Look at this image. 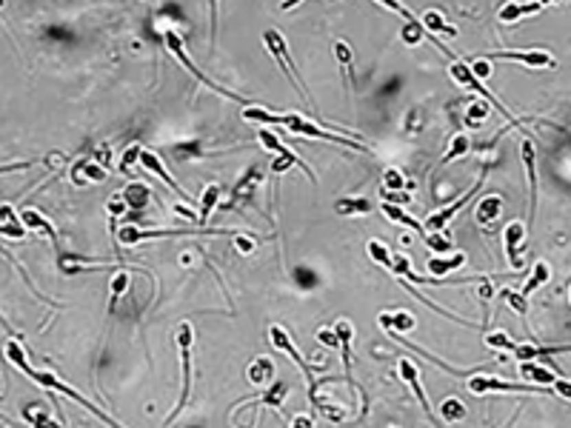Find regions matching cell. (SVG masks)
I'll use <instances>...</instances> for the list:
<instances>
[{
	"label": "cell",
	"mask_w": 571,
	"mask_h": 428,
	"mask_svg": "<svg viewBox=\"0 0 571 428\" xmlns=\"http://www.w3.org/2000/svg\"><path fill=\"white\" fill-rule=\"evenodd\" d=\"M243 120L260 123V126H286V131L303 134V138L329 140V143H337V146L354 149V151H369L360 138H346V134H340V131H326V129H320L317 123H312V120H306V118H300V114H272V111H266L263 106L249 103V106L243 109Z\"/></svg>",
	"instance_id": "obj_1"
},
{
	"label": "cell",
	"mask_w": 571,
	"mask_h": 428,
	"mask_svg": "<svg viewBox=\"0 0 571 428\" xmlns=\"http://www.w3.org/2000/svg\"><path fill=\"white\" fill-rule=\"evenodd\" d=\"M192 343H195V332L192 323H180L177 325V348H180V365H183V392H180V403L177 408L166 417V425H171L177 420V414L186 408L188 403V392H192Z\"/></svg>",
	"instance_id": "obj_2"
},
{
	"label": "cell",
	"mask_w": 571,
	"mask_h": 428,
	"mask_svg": "<svg viewBox=\"0 0 571 428\" xmlns=\"http://www.w3.org/2000/svg\"><path fill=\"white\" fill-rule=\"evenodd\" d=\"M449 72H451V81H454V83H460V86H466V89H471V92H477V94L483 97V100H486L488 106H494V109H497V111L503 114V118H506L511 126H520V123H523L520 118H511V114L506 111V106H503V103H500L497 97H494V94H491V92H488L483 83H480V77L471 72V66H468V63H463V61H457V57H454V61H451V69H449Z\"/></svg>",
	"instance_id": "obj_3"
},
{
	"label": "cell",
	"mask_w": 571,
	"mask_h": 428,
	"mask_svg": "<svg viewBox=\"0 0 571 428\" xmlns=\"http://www.w3.org/2000/svg\"><path fill=\"white\" fill-rule=\"evenodd\" d=\"M468 392L471 394H491V392H523V394H548V385H526V383H508L500 377H488V374H474L468 377Z\"/></svg>",
	"instance_id": "obj_4"
},
{
	"label": "cell",
	"mask_w": 571,
	"mask_h": 428,
	"mask_svg": "<svg viewBox=\"0 0 571 428\" xmlns=\"http://www.w3.org/2000/svg\"><path fill=\"white\" fill-rule=\"evenodd\" d=\"M263 41H266V46H269V52H272V57L277 61V66H280V72L289 77V83H292V89L303 97V100H309V94L303 92V86H300V74L294 72V63H292V54H289V46H286V37L277 32V29H269L263 34Z\"/></svg>",
	"instance_id": "obj_5"
},
{
	"label": "cell",
	"mask_w": 571,
	"mask_h": 428,
	"mask_svg": "<svg viewBox=\"0 0 571 428\" xmlns=\"http://www.w3.org/2000/svg\"><path fill=\"white\" fill-rule=\"evenodd\" d=\"M163 37H166V46H169V52L177 57V63H180L186 72H192V74L197 77L200 83H206V86L212 89V92H217V94L228 97V100H235V103H240V106H249V103H246L240 94H235V92H228V89H223V86H217V83H212V81H208V77H206V74H203V72H200V69H197L192 61H188V54H186V49H183V41H180V34H177V32H166Z\"/></svg>",
	"instance_id": "obj_6"
},
{
	"label": "cell",
	"mask_w": 571,
	"mask_h": 428,
	"mask_svg": "<svg viewBox=\"0 0 571 428\" xmlns=\"http://www.w3.org/2000/svg\"><path fill=\"white\" fill-rule=\"evenodd\" d=\"M269 340H272V345L277 348V352H286V354H289V357L300 365L303 377H306V383H309L312 403L317 405V403H320V397H317V380H314V374H312V365H309V363H306V357H303V354L297 352V348H294V343H292L289 332H286V328H280V325H272V328H269Z\"/></svg>",
	"instance_id": "obj_7"
},
{
	"label": "cell",
	"mask_w": 571,
	"mask_h": 428,
	"mask_svg": "<svg viewBox=\"0 0 571 428\" xmlns=\"http://www.w3.org/2000/svg\"><path fill=\"white\" fill-rule=\"evenodd\" d=\"M186 235H232L228 228H206V226H200L197 231H192V228H186V231H163V228H138V226H123L120 228V243H126V246H135V243H140V240H158V237H186Z\"/></svg>",
	"instance_id": "obj_8"
},
{
	"label": "cell",
	"mask_w": 571,
	"mask_h": 428,
	"mask_svg": "<svg viewBox=\"0 0 571 428\" xmlns=\"http://www.w3.org/2000/svg\"><path fill=\"white\" fill-rule=\"evenodd\" d=\"M32 380H34L37 385H43V388H52V392H57V394H66L69 400H74V403H80V405L86 408V411H91L94 417H98V420H103L106 425H118V422H114V420H111L109 414H103V411H100V408H94V405H91V403H89V400H86V397L80 394V392H74V388H72V385H66L63 380H57L54 374H49V372H34V374H32Z\"/></svg>",
	"instance_id": "obj_9"
},
{
	"label": "cell",
	"mask_w": 571,
	"mask_h": 428,
	"mask_svg": "<svg viewBox=\"0 0 571 428\" xmlns=\"http://www.w3.org/2000/svg\"><path fill=\"white\" fill-rule=\"evenodd\" d=\"M486 61H508V63H523V66H531V69H554L557 61L551 52H543V49H528V52H488L483 54Z\"/></svg>",
	"instance_id": "obj_10"
},
{
	"label": "cell",
	"mask_w": 571,
	"mask_h": 428,
	"mask_svg": "<svg viewBox=\"0 0 571 428\" xmlns=\"http://www.w3.org/2000/svg\"><path fill=\"white\" fill-rule=\"evenodd\" d=\"M483 180H486V171H480V178H477V183H474V186H471V189H468L466 194H460V197H457L454 203H449L446 208H440V211H434V214H431V217H429V220L423 223V226H426V235H429V231H443V228H446V223H449V220L454 217V214H457V211H460V208H463V206H466V203H468V200L474 197V194H477V191L483 189Z\"/></svg>",
	"instance_id": "obj_11"
},
{
	"label": "cell",
	"mask_w": 571,
	"mask_h": 428,
	"mask_svg": "<svg viewBox=\"0 0 571 428\" xmlns=\"http://www.w3.org/2000/svg\"><path fill=\"white\" fill-rule=\"evenodd\" d=\"M523 151V166H526V180H528V228L537 217V151L531 140L520 143Z\"/></svg>",
	"instance_id": "obj_12"
},
{
	"label": "cell",
	"mask_w": 571,
	"mask_h": 428,
	"mask_svg": "<svg viewBox=\"0 0 571 428\" xmlns=\"http://www.w3.org/2000/svg\"><path fill=\"white\" fill-rule=\"evenodd\" d=\"M397 368H400V377H403V380H406V385H409V388H411V392H414V397H417V400H420V405H423V411H426L429 422H431V425H437V422H440V420H437V417H434V411H431V405H429V397H426V388H423V383H420V368H417V365H414V363H411L409 357H400V365H397Z\"/></svg>",
	"instance_id": "obj_13"
},
{
	"label": "cell",
	"mask_w": 571,
	"mask_h": 428,
	"mask_svg": "<svg viewBox=\"0 0 571 428\" xmlns=\"http://www.w3.org/2000/svg\"><path fill=\"white\" fill-rule=\"evenodd\" d=\"M526 231H528V226H523V223H517V220L508 223L506 231H503V246H506V255H508V263H511L514 271H523V268H526L523 260H520V248H523Z\"/></svg>",
	"instance_id": "obj_14"
},
{
	"label": "cell",
	"mask_w": 571,
	"mask_h": 428,
	"mask_svg": "<svg viewBox=\"0 0 571 428\" xmlns=\"http://www.w3.org/2000/svg\"><path fill=\"white\" fill-rule=\"evenodd\" d=\"M140 166H146L151 174H158V178H160V180H163V183H166L171 191H175L177 197H183V200H192V197H188V194H186V191L177 186V180L171 178V174L163 169V163H160V158H158L155 151H146V149H140Z\"/></svg>",
	"instance_id": "obj_15"
},
{
	"label": "cell",
	"mask_w": 571,
	"mask_h": 428,
	"mask_svg": "<svg viewBox=\"0 0 571 428\" xmlns=\"http://www.w3.org/2000/svg\"><path fill=\"white\" fill-rule=\"evenodd\" d=\"M500 211H503V197H500V194H486V197L477 203L474 220L480 223V228H488L494 220L500 217Z\"/></svg>",
	"instance_id": "obj_16"
},
{
	"label": "cell",
	"mask_w": 571,
	"mask_h": 428,
	"mask_svg": "<svg viewBox=\"0 0 571 428\" xmlns=\"http://www.w3.org/2000/svg\"><path fill=\"white\" fill-rule=\"evenodd\" d=\"M334 332L340 337V352H343V368H346V380L354 385V380H352V337H354V328H352L349 320H340L334 325Z\"/></svg>",
	"instance_id": "obj_17"
},
{
	"label": "cell",
	"mask_w": 571,
	"mask_h": 428,
	"mask_svg": "<svg viewBox=\"0 0 571 428\" xmlns=\"http://www.w3.org/2000/svg\"><path fill=\"white\" fill-rule=\"evenodd\" d=\"M571 352V345H535V343H526V345H514V357L517 360H537V357H546V354H565Z\"/></svg>",
	"instance_id": "obj_18"
},
{
	"label": "cell",
	"mask_w": 571,
	"mask_h": 428,
	"mask_svg": "<svg viewBox=\"0 0 571 428\" xmlns=\"http://www.w3.org/2000/svg\"><path fill=\"white\" fill-rule=\"evenodd\" d=\"M23 231H26V226L21 220V214H14L12 206H0V235L23 240Z\"/></svg>",
	"instance_id": "obj_19"
},
{
	"label": "cell",
	"mask_w": 571,
	"mask_h": 428,
	"mask_svg": "<svg viewBox=\"0 0 571 428\" xmlns=\"http://www.w3.org/2000/svg\"><path fill=\"white\" fill-rule=\"evenodd\" d=\"M252 385H269L274 380V363L269 357H255L249 363V372H246Z\"/></svg>",
	"instance_id": "obj_20"
},
{
	"label": "cell",
	"mask_w": 571,
	"mask_h": 428,
	"mask_svg": "<svg viewBox=\"0 0 571 428\" xmlns=\"http://www.w3.org/2000/svg\"><path fill=\"white\" fill-rule=\"evenodd\" d=\"M520 374L526 380H531L535 385H548V388L554 385V380H557V374L551 372V368H543L535 360H520Z\"/></svg>",
	"instance_id": "obj_21"
},
{
	"label": "cell",
	"mask_w": 571,
	"mask_h": 428,
	"mask_svg": "<svg viewBox=\"0 0 571 428\" xmlns=\"http://www.w3.org/2000/svg\"><path fill=\"white\" fill-rule=\"evenodd\" d=\"M21 220H23V226H26V231H37V235H46L49 240H54V243H57V231L52 228V223L43 217L41 211H34V208H23V211H21Z\"/></svg>",
	"instance_id": "obj_22"
},
{
	"label": "cell",
	"mask_w": 571,
	"mask_h": 428,
	"mask_svg": "<svg viewBox=\"0 0 571 428\" xmlns=\"http://www.w3.org/2000/svg\"><path fill=\"white\" fill-rule=\"evenodd\" d=\"M260 180H263V174H260V169H257V166L246 171L243 178H240V183L235 186V191H232V197H235L232 203H240V200L246 203V200H252V194H255V189L260 186Z\"/></svg>",
	"instance_id": "obj_23"
},
{
	"label": "cell",
	"mask_w": 571,
	"mask_h": 428,
	"mask_svg": "<svg viewBox=\"0 0 571 428\" xmlns=\"http://www.w3.org/2000/svg\"><path fill=\"white\" fill-rule=\"evenodd\" d=\"M535 12H540L537 0H531V3H526V0H511L508 6L500 9V21L503 23H514V21H520V17H526V14H535Z\"/></svg>",
	"instance_id": "obj_24"
},
{
	"label": "cell",
	"mask_w": 571,
	"mask_h": 428,
	"mask_svg": "<svg viewBox=\"0 0 571 428\" xmlns=\"http://www.w3.org/2000/svg\"><path fill=\"white\" fill-rule=\"evenodd\" d=\"M334 211L340 217H352V214H369L374 211V203L366 197H340L334 200Z\"/></svg>",
	"instance_id": "obj_25"
},
{
	"label": "cell",
	"mask_w": 571,
	"mask_h": 428,
	"mask_svg": "<svg viewBox=\"0 0 571 428\" xmlns=\"http://www.w3.org/2000/svg\"><path fill=\"white\" fill-rule=\"evenodd\" d=\"M380 325L386 328V332H400V334H406V332H411V328L417 325L414 323V317L409 314V311H394V314H380Z\"/></svg>",
	"instance_id": "obj_26"
},
{
	"label": "cell",
	"mask_w": 571,
	"mask_h": 428,
	"mask_svg": "<svg viewBox=\"0 0 571 428\" xmlns=\"http://www.w3.org/2000/svg\"><path fill=\"white\" fill-rule=\"evenodd\" d=\"M120 194H123L126 206H129V208H135V211L146 208V206H149V197H151L149 186H143V183H129V186H126Z\"/></svg>",
	"instance_id": "obj_27"
},
{
	"label": "cell",
	"mask_w": 571,
	"mask_h": 428,
	"mask_svg": "<svg viewBox=\"0 0 571 428\" xmlns=\"http://www.w3.org/2000/svg\"><path fill=\"white\" fill-rule=\"evenodd\" d=\"M400 37H403V43H406V46H417L420 41H426L429 32H426V26H423L420 17H409V21H403Z\"/></svg>",
	"instance_id": "obj_28"
},
{
	"label": "cell",
	"mask_w": 571,
	"mask_h": 428,
	"mask_svg": "<svg viewBox=\"0 0 571 428\" xmlns=\"http://www.w3.org/2000/svg\"><path fill=\"white\" fill-rule=\"evenodd\" d=\"M548 277H551V268H548V263H546V260H537L535 271H531V277L523 283V288H520V291H523L526 297H531L537 288H543V286L548 283Z\"/></svg>",
	"instance_id": "obj_29"
},
{
	"label": "cell",
	"mask_w": 571,
	"mask_h": 428,
	"mask_svg": "<svg viewBox=\"0 0 571 428\" xmlns=\"http://www.w3.org/2000/svg\"><path fill=\"white\" fill-rule=\"evenodd\" d=\"M383 214L389 220H394V223H403V226H409V228H414L417 235H426V226L420 223V220H414L411 214H406L403 208H400L397 203H383Z\"/></svg>",
	"instance_id": "obj_30"
},
{
	"label": "cell",
	"mask_w": 571,
	"mask_h": 428,
	"mask_svg": "<svg viewBox=\"0 0 571 428\" xmlns=\"http://www.w3.org/2000/svg\"><path fill=\"white\" fill-rule=\"evenodd\" d=\"M423 26H426V32L429 34H449V37H454L457 34V29L454 26H449L446 21H443V14L440 12H434V9H429V12H423Z\"/></svg>",
	"instance_id": "obj_31"
},
{
	"label": "cell",
	"mask_w": 571,
	"mask_h": 428,
	"mask_svg": "<svg viewBox=\"0 0 571 428\" xmlns=\"http://www.w3.org/2000/svg\"><path fill=\"white\" fill-rule=\"evenodd\" d=\"M286 394H289V383H283V380H272V383H269V388L263 392L260 403H269L272 408H277V411L283 414V400H286Z\"/></svg>",
	"instance_id": "obj_32"
},
{
	"label": "cell",
	"mask_w": 571,
	"mask_h": 428,
	"mask_svg": "<svg viewBox=\"0 0 571 428\" xmlns=\"http://www.w3.org/2000/svg\"><path fill=\"white\" fill-rule=\"evenodd\" d=\"M217 197H220V186L217 183H208L206 189H203V200H200V214H197V223L200 226H206V220L212 217V211H215V206H217Z\"/></svg>",
	"instance_id": "obj_33"
},
{
	"label": "cell",
	"mask_w": 571,
	"mask_h": 428,
	"mask_svg": "<svg viewBox=\"0 0 571 428\" xmlns=\"http://www.w3.org/2000/svg\"><path fill=\"white\" fill-rule=\"evenodd\" d=\"M468 149H471V140H468V134L457 131L454 138H451V146H449V151H446V158H443V166H449V163H454V160L466 158V154H468Z\"/></svg>",
	"instance_id": "obj_34"
},
{
	"label": "cell",
	"mask_w": 571,
	"mask_h": 428,
	"mask_svg": "<svg viewBox=\"0 0 571 428\" xmlns=\"http://www.w3.org/2000/svg\"><path fill=\"white\" fill-rule=\"evenodd\" d=\"M6 357H9V363H14L17 368H21V372L26 374V377H32L34 374V368L26 363V352H23V345H21V340H9L6 343Z\"/></svg>",
	"instance_id": "obj_35"
},
{
	"label": "cell",
	"mask_w": 571,
	"mask_h": 428,
	"mask_svg": "<svg viewBox=\"0 0 571 428\" xmlns=\"http://www.w3.org/2000/svg\"><path fill=\"white\" fill-rule=\"evenodd\" d=\"M463 263H466V257H463V255H454V257H449V260H446V257H434V260L429 263V271H431L434 277H440V280H443V277L449 275V271L460 268Z\"/></svg>",
	"instance_id": "obj_36"
},
{
	"label": "cell",
	"mask_w": 571,
	"mask_h": 428,
	"mask_svg": "<svg viewBox=\"0 0 571 428\" xmlns=\"http://www.w3.org/2000/svg\"><path fill=\"white\" fill-rule=\"evenodd\" d=\"M440 417L446 422H460V420H466V405L457 400V397H446L440 403Z\"/></svg>",
	"instance_id": "obj_37"
},
{
	"label": "cell",
	"mask_w": 571,
	"mask_h": 428,
	"mask_svg": "<svg viewBox=\"0 0 571 428\" xmlns=\"http://www.w3.org/2000/svg\"><path fill=\"white\" fill-rule=\"evenodd\" d=\"M334 54H337V61H340L343 72H346V83L352 86V83H354V54H352V49L343 43V41H337V43H334Z\"/></svg>",
	"instance_id": "obj_38"
},
{
	"label": "cell",
	"mask_w": 571,
	"mask_h": 428,
	"mask_svg": "<svg viewBox=\"0 0 571 428\" xmlns=\"http://www.w3.org/2000/svg\"><path fill=\"white\" fill-rule=\"evenodd\" d=\"M80 174H86L91 183H100V180H106V166H98L91 160H80L78 166H74V183L80 180Z\"/></svg>",
	"instance_id": "obj_39"
},
{
	"label": "cell",
	"mask_w": 571,
	"mask_h": 428,
	"mask_svg": "<svg viewBox=\"0 0 571 428\" xmlns=\"http://www.w3.org/2000/svg\"><path fill=\"white\" fill-rule=\"evenodd\" d=\"M129 288V271H118V275L111 277V300H109V314H114V308H118V300L126 295Z\"/></svg>",
	"instance_id": "obj_40"
},
{
	"label": "cell",
	"mask_w": 571,
	"mask_h": 428,
	"mask_svg": "<svg viewBox=\"0 0 571 428\" xmlns=\"http://www.w3.org/2000/svg\"><path fill=\"white\" fill-rule=\"evenodd\" d=\"M500 297L511 306V311H517L520 317H526V311H528V297L523 295V291H514V288H503L500 291Z\"/></svg>",
	"instance_id": "obj_41"
},
{
	"label": "cell",
	"mask_w": 571,
	"mask_h": 428,
	"mask_svg": "<svg viewBox=\"0 0 571 428\" xmlns=\"http://www.w3.org/2000/svg\"><path fill=\"white\" fill-rule=\"evenodd\" d=\"M486 345L494 348V352H514V345H517V343H514L506 332H488L486 334Z\"/></svg>",
	"instance_id": "obj_42"
},
{
	"label": "cell",
	"mask_w": 571,
	"mask_h": 428,
	"mask_svg": "<svg viewBox=\"0 0 571 428\" xmlns=\"http://www.w3.org/2000/svg\"><path fill=\"white\" fill-rule=\"evenodd\" d=\"M366 248H369V257L377 263V266H383V268H389V263H391V251L380 243V240H369L366 243Z\"/></svg>",
	"instance_id": "obj_43"
},
{
	"label": "cell",
	"mask_w": 571,
	"mask_h": 428,
	"mask_svg": "<svg viewBox=\"0 0 571 428\" xmlns=\"http://www.w3.org/2000/svg\"><path fill=\"white\" fill-rule=\"evenodd\" d=\"M426 246L434 251V255H446V251L454 248V243L449 240V235H443V231H429V240Z\"/></svg>",
	"instance_id": "obj_44"
},
{
	"label": "cell",
	"mask_w": 571,
	"mask_h": 428,
	"mask_svg": "<svg viewBox=\"0 0 571 428\" xmlns=\"http://www.w3.org/2000/svg\"><path fill=\"white\" fill-rule=\"evenodd\" d=\"M403 186H406L403 171H397V169H386V174H383V189H389V191H400Z\"/></svg>",
	"instance_id": "obj_45"
},
{
	"label": "cell",
	"mask_w": 571,
	"mask_h": 428,
	"mask_svg": "<svg viewBox=\"0 0 571 428\" xmlns=\"http://www.w3.org/2000/svg\"><path fill=\"white\" fill-rule=\"evenodd\" d=\"M486 114H488V106L486 103H471L468 111H466V123L468 126H480L486 120Z\"/></svg>",
	"instance_id": "obj_46"
},
{
	"label": "cell",
	"mask_w": 571,
	"mask_h": 428,
	"mask_svg": "<svg viewBox=\"0 0 571 428\" xmlns=\"http://www.w3.org/2000/svg\"><path fill=\"white\" fill-rule=\"evenodd\" d=\"M383 200H386V203H397V206H409V203H411V194H406V191H389V189H383Z\"/></svg>",
	"instance_id": "obj_47"
},
{
	"label": "cell",
	"mask_w": 571,
	"mask_h": 428,
	"mask_svg": "<svg viewBox=\"0 0 571 428\" xmlns=\"http://www.w3.org/2000/svg\"><path fill=\"white\" fill-rule=\"evenodd\" d=\"M317 340H320L323 345H329V348H337V345H340V337H337L334 328H320V332H317Z\"/></svg>",
	"instance_id": "obj_48"
},
{
	"label": "cell",
	"mask_w": 571,
	"mask_h": 428,
	"mask_svg": "<svg viewBox=\"0 0 571 428\" xmlns=\"http://www.w3.org/2000/svg\"><path fill=\"white\" fill-rule=\"evenodd\" d=\"M135 160H140V146H131V149L123 151V158H120V171L131 169V163H135Z\"/></svg>",
	"instance_id": "obj_49"
},
{
	"label": "cell",
	"mask_w": 571,
	"mask_h": 428,
	"mask_svg": "<svg viewBox=\"0 0 571 428\" xmlns=\"http://www.w3.org/2000/svg\"><path fill=\"white\" fill-rule=\"evenodd\" d=\"M380 6H386V9H391V12H397V14H403V21H409V17H414L403 3H400V0H377Z\"/></svg>",
	"instance_id": "obj_50"
},
{
	"label": "cell",
	"mask_w": 571,
	"mask_h": 428,
	"mask_svg": "<svg viewBox=\"0 0 571 428\" xmlns=\"http://www.w3.org/2000/svg\"><path fill=\"white\" fill-rule=\"evenodd\" d=\"M23 417H26L29 422H41V425H49V422H52V420H49L43 411H37V408H26V411H23Z\"/></svg>",
	"instance_id": "obj_51"
},
{
	"label": "cell",
	"mask_w": 571,
	"mask_h": 428,
	"mask_svg": "<svg viewBox=\"0 0 571 428\" xmlns=\"http://www.w3.org/2000/svg\"><path fill=\"white\" fill-rule=\"evenodd\" d=\"M471 72L477 74V77H486L491 72V66L486 63V57H474V61H471Z\"/></svg>",
	"instance_id": "obj_52"
},
{
	"label": "cell",
	"mask_w": 571,
	"mask_h": 428,
	"mask_svg": "<svg viewBox=\"0 0 571 428\" xmlns=\"http://www.w3.org/2000/svg\"><path fill=\"white\" fill-rule=\"evenodd\" d=\"M551 388H554V392H557L560 397H568V400H571V383H568V380L557 377V380H554V385H551Z\"/></svg>",
	"instance_id": "obj_53"
},
{
	"label": "cell",
	"mask_w": 571,
	"mask_h": 428,
	"mask_svg": "<svg viewBox=\"0 0 571 428\" xmlns=\"http://www.w3.org/2000/svg\"><path fill=\"white\" fill-rule=\"evenodd\" d=\"M235 246H237V251H243V255H249V251H255L252 237H243V235H237V237H235Z\"/></svg>",
	"instance_id": "obj_54"
},
{
	"label": "cell",
	"mask_w": 571,
	"mask_h": 428,
	"mask_svg": "<svg viewBox=\"0 0 571 428\" xmlns=\"http://www.w3.org/2000/svg\"><path fill=\"white\" fill-rule=\"evenodd\" d=\"M34 160H23V163H12V166H0V174H6V171H23V169H32Z\"/></svg>",
	"instance_id": "obj_55"
},
{
	"label": "cell",
	"mask_w": 571,
	"mask_h": 428,
	"mask_svg": "<svg viewBox=\"0 0 571 428\" xmlns=\"http://www.w3.org/2000/svg\"><path fill=\"white\" fill-rule=\"evenodd\" d=\"M292 425H294V428H309V425H314V420L306 417V414H297V417L292 420Z\"/></svg>",
	"instance_id": "obj_56"
},
{
	"label": "cell",
	"mask_w": 571,
	"mask_h": 428,
	"mask_svg": "<svg viewBox=\"0 0 571 428\" xmlns=\"http://www.w3.org/2000/svg\"><path fill=\"white\" fill-rule=\"evenodd\" d=\"M297 280H300L303 286H306V283L312 286V283H314V275H312V271H306V268H297Z\"/></svg>",
	"instance_id": "obj_57"
},
{
	"label": "cell",
	"mask_w": 571,
	"mask_h": 428,
	"mask_svg": "<svg viewBox=\"0 0 571 428\" xmlns=\"http://www.w3.org/2000/svg\"><path fill=\"white\" fill-rule=\"evenodd\" d=\"M300 3H303V0H283L280 9H283V12H292V9H294V6H300Z\"/></svg>",
	"instance_id": "obj_58"
},
{
	"label": "cell",
	"mask_w": 571,
	"mask_h": 428,
	"mask_svg": "<svg viewBox=\"0 0 571 428\" xmlns=\"http://www.w3.org/2000/svg\"><path fill=\"white\" fill-rule=\"evenodd\" d=\"M568 300H571V286H568Z\"/></svg>",
	"instance_id": "obj_59"
},
{
	"label": "cell",
	"mask_w": 571,
	"mask_h": 428,
	"mask_svg": "<svg viewBox=\"0 0 571 428\" xmlns=\"http://www.w3.org/2000/svg\"><path fill=\"white\" fill-rule=\"evenodd\" d=\"M0 6H3V0H0Z\"/></svg>",
	"instance_id": "obj_60"
}]
</instances>
